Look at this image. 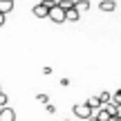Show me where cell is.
Returning a JSON list of instances; mask_svg holds the SVG:
<instances>
[{"label":"cell","instance_id":"cell-9","mask_svg":"<svg viewBox=\"0 0 121 121\" xmlns=\"http://www.w3.org/2000/svg\"><path fill=\"white\" fill-rule=\"evenodd\" d=\"M74 9L81 13V11H85V9H90V2H74Z\"/></svg>","mask_w":121,"mask_h":121},{"label":"cell","instance_id":"cell-2","mask_svg":"<svg viewBox=\"0 0 121 121\" xmlns=\"http://www.w3.org/2000/svg\"><path fill=\"white\" fill-rule=\"evenodd\" d=\"M72 112H74V117H78V119H92V110L87 108L85 103H76L72 108Z\"/></svg>","mask_w":121,"mask_h":121},{"label":"cell","instance_id":"cell-10","mask_svg":"<svg viewBox=\"0 0 121 121\" xmlns=\"http://www.w3.org/2000/svg\"><path fill=\"white\" fill-rule=\"evenodd\" d=\"M112 103H114V105H121V90H117V92L112 94Z\"/></svg>","mask_w":121,"mask_h":121},{"label":"cell","instance_id":"cell-3","mask_svg":"<svg viewBox=\"0 0 121 121\" xmlns=\"http://www.w3.org/2000/svg\"><path fill=\"white\" fill-rule=\"evenodd\" d=\"M47 13H49L47 2H38V4H34V16H36V18H47Z\"/></svg>","mask_w":121,"mask_h":121},{"label":"cell","instance_id":"cell-7","mask_svg":"<svg viewBox=\"0 0 121 121\" xmlns=\"http://www.w3.org/2000/svg\"><path fill=\"white\" fill-rule=\"evenodd\" d=\"M78 18H81V13H78V11H76L74 7L69 9V11H65V20H72V22H76Z\"/></svg>","mask_w":121,"mask_h":121},{"label":"cell","instance_id":"cell-13","mask_svg":"<svg viewBox=\"0 0 121 121\" xmlns=\"http://www.w3.org/2000/svg\"><path fill=\"white\" fill-rule=\"evenodd\" d=\"M45 110H47V114H54V112H56V105H54V103H47V105H45Z\"/></svg>","mask_w":121,"mask_h":121},{"label":"cell","instance_id":"cell-4","mask_svg":"<svg viewBox=\"0 0 121 121\" xmlns=\"http://www.w3.org/2000/svg\"><path fill=\"white\" fill-rule=\"evenodd\" d=\"M0 121H16V112H13L9 105L2 108V110H0Z\"/></svg>","mask_w":121,"mask_h":121},{"label":"cell","instance_id":"cell-1","mask_svg":"<svg viewBox=\"0 0 121 121\" xmlns=\"http://www.w3.org/2000/svg\"><path fill=\"white\" fill-rule=\"evenodd\" d=\"M47 7H49V13H47V18H49L52 22H56V25L65 22V11L58 7V2H47Z\"/></svg>","mask_w":121,"mask_h":121},{"label":"cell","instance_id":"cell-11","mask_svg":"<svg viewBox=\"0 0 121 121\" xmlns=\"http://www.w3.org/2000/svg\"><path fill=\"white\" fill-rule=\"evenodd\" d=\"M36 101H38V103H45V105H47V103H49V96H47V94H36Z\"/></svg>","mask_w":121,"mask_h":121},{"label":"cell","instance_id":"cell-14","mask_svg":"<svg viewBox=\"0 0 121 121\" xmlns=\"http://www.w3.org/2000/svg\"><path fill=\"white\" fill-rule=\"evenodd\" d=\"M4 20H7V16H2V13H0V27L4 25Z\"/></svg>","mask_w":121,"mask_h":121},{"label":"cell","instance_id":"cell-15","mask_svg":"<svg viewBox=\"0 0 121 121\" xmlns=\"http://www.w3.org/2000/svg\"><path fill=\"white\" fill-rule=\"evenodd\" d=\"M90 121H96V119H90Z\"/></svg>","mask_w":121,"mask_h":121},{"label":"cell","instance_id":"cell-5","mask_svg":"<svg viewBox=\"0 0 121 121\" xmlns=\"http://www.w3.org/2000/svg\"><path fill=\"white\" fill-rule=\"evenodd\" d=\"M85 105L94 112V110H101V101H99V96H90V99L85 101Z\"/></svg>","mask_w":121,"mask_h":121},{"label":"cell","instance_id":"cell-12","mask_svg":"<svg viewBox=\"0 0 121 121\" xmlns=\"http://www.w3.org/2000/svg\"><path fill=\"white\" fill-rule=\"evenodd\" d=\"M7 94H4V92H0V110H2V108H7Z\"/></svg>","mask_w":121,"mask_h":121},{"label":"cell","instance_id":"cell-8","mask_svg":"<svg viewBox=\"0 0 121 121\" xmlns=\"http://www.w3.org/2000/svg\"><path fill=\"white\" fill-rule=\"evenodd\" d=\"M114 7H117L114 2H105V0H103V2H99V9H101V11H114Z\"/></svg>","mask_w":121,"mask_h":121},{"label":"cell","instance_id":"cell-6","mask_svg":"<svg viewBox=\"0 0 121 121\" xmlns=\"http://www.w3.org/2000/svg\"><path fill=\"white\" fill-rule=\"evenodd\" d=\"M11 9H13V2H11V0H0V13H2V16H7Z\"/></svg>","mask_w":121,"mask_h":121}]
</instances>
